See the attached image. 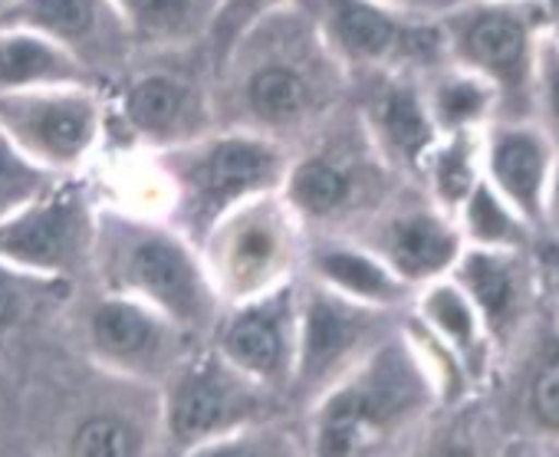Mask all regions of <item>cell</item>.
I'll use <instances>...</instances> for the list:
<instances>
[{
	"instance_id": "cell-8",
	"label": "cell",
	"mask_w": 559,
	"mask_h": 457,
	"mask_svg": "<svg viewBox=\"0 0 559 457\" xmlns=\"http://www.w3.org/2000/svg\"><path fill=\"white\" fill-rule=\"evenodd\" d=\"M96 234V207L83 184L60 178L40 197L0 220V261L21 270L70 280L90 267Z\"/></svg>"
},
{
	"instance_id": "cell-33",
	"label": "cell",
	"mask_w": 559,
	"mask_h": 457,
	"mask_svg": "<svg viewBox=\"0 0 559 457\" xmlns=\"http://www.w3.org/2000/svg\"><path fill=\"white\" fill-rule=\"evenodd\" d=\"M546 103H549V112L559 125V57H552L546 63Z\"/></svg>"
},
{
	"instance_id": "cell-37",
	"label": "cell",
	"mask_w": 559,
	"mask_h": 457,
	"mask_svg": "<svg viewBox=\"0 0 559 457\" xmlns=\"http://www.w3.org/2000/svg\"><path fill=\"white\" fill-rule=\"evenodd\" d=\"M552 17H556V27H559V0H552Z\"/></svg>"
},
{
	"instance_id": "cell-6",
	"label": "cell",
	"mask_w": 559,
	"mask_h": 457,
	"mask_svg": "<svg viewBox=\"0 0 559 457\" xmlns=\"http://www.w3.org/2000/svg\"><path fill=\"white\" fill-rule=\"evenodd\" d=\"M112 83L116 86L106 96V132H122L135 148H175L217 125L211 73L201 76L148 60L142 67L132 63Z\"/></svg>"
},
{
	"instance_id": "cell-17",
	"label": "cell",
	"mask_w": 559,
	"mask_h": 457,
	"mask_svg": "<svg viewBox=\"0 0 559 457\" xmlns=\"http://www.w3.org/2000/svg\"><path fill=\"white\" fill-rule=\"evenodd\" d=\"M135 57H178L207 47L221 0H112Z\"/></svg>"
},
{
	"instance_id": "cell-16",
	"label": "cell",
	"mask_w": 559,
	"mask_h": 457,
	"mask_svg": "<svg viewBox=\"0 0 559 457\" xmlns=\"http://www.w3.org/2000/svg\"><path fill=\"white\" fill-rule=\"evenodd\" d=\"M448 50L510 93H523L530 73V27L510 8H471L444 24Z\"/></svg>"
},
{
	"instance_id": "cell-35",
	"label": "cell",
	"mask_w": 559,
	"mask_h": 457,
	"mask_svg": "<svg viewBox=\"0 0 559 457\" xmlns=\"http://www.w3.org/2000/svg\"><path fill=\"white\" fill-rule=\"evenodd\" d=\"M14 4H17V0H0V21H4V17H8V11H11Z\"/></svg>"
},
{
	"instance_id": "cell-13",
	"label": "cell",
	"mask_w": 559,
	"mask_h": 457,
	"mask_svg": "<svg viewBox=\"0 0 559 457\" xmlns=\"http://www.w3.org/2000/svg\"><path fill=\"white\" fill-rule=\"evenodd\" d=\"M369 306L353 303L326 287L300 284V323H297V362L294 382L300 388H323L340 382L353 356L369 336Z\"/></svg>"
},
{
	"instance_id": "cell-21",
	"label": "cell",
	"mask_w": 559,
	"mask_h": 457,
	"mask_svg": "<svg viewBox=\"0 0 559 457\" xmlns=\"http://www.w3.org/2000/svg\"><path fill=\"white\" fill-rule=\"evenodd\" d=\"M490 165L497 184L526 211H539V188L546 175V148L536 135L530 132H497L493 148H490Z\"/></svg>"
},
{
	"instance_id": "cell-36",
	"label": "cell",
	"mask_w": 559,
	"mask_h": 457,
	"mask_svg": "<svg viewBox=\"0 0 559 457\" xmlns=\"http://www.w3.org/2000/svg\"><path fill=\"white\" fill-rule=\"evenodd\" d=\"M382 4H389V8H408V4H415V0H382Z\"/></svg>"
},
{
	"instance_id": "cell-10",
	"label": "cell",
	"mask_w": 559,
	"mask_h": 457,
	"mask_svg": "<svg viewBox=\"0 0 559 457\" xmlns=\"http://www.w3.org/2000/svg\"><path fill=\"white\" fill-rule=\"evenodd\" d=\"M263 392V385L240 375L214 349L188 356L165 378V428L178 447H198L247 428Z\"/></svg>"
},
{
	"instance_id": "cell-7",
	"label": "cell",
	"mask_w": 559,
	"mask_h": 457,
	"mask_svg": "<svg viewBox=\"0 0 559 457\" xmlns=\"http://www.w3.org/2000/svg\"><path fill=\"white\" fill-rule=\"evenodd\" d=\"M376 158L382 155L369 142L362 122L343 106L310 139L290 148L280 194L304 227L343 220L366 197Z\"/></svg>"
},
{
	"instance_id": "cell-18",
	"label": "cell",
	"mask_w": 559,
	"mask_h": 457,
	"mask_svg": "<svg viewBox=\"0 0 559 457\" xmlns=\"http://www.w3.org/2000/svg\"><path fill=\"white\" fill-rule=\"evenodd\" d=\"M304 261H310V274L320 287L362 303V306H392L405 293V280L392 274V267L356 244L323 241Z\"/></svg>"
},
{
	"instance_id": "cell-14",
	"label": "cell",
	"mask_w": 559,
	"mask_h": 457,
	"mask_svg": "<svg viewBox=\"0 0 559 457\" xmlns=\"http://www.w3.org/2000/svg\"><path fill=\"white\" fill-rule=\"evenodd\" d=\"M320 31L323 44L353 76L369 70H395L405 57L412 21L382 0H297Z\"/></svg>"
},
{
	"instance_id": "cell-23",
	"label": "cell",
	"mask_w": 559,
	"mask_h": 457,
	"mask_svg": "<svg viewBox=\"0 0 559 457\" xmlns=\"http://www.w3.org/2000/svg\"><path fill=\"white\" fill-rule=\"evenodd\" d=\"M461 280H464L471 300L484 310V316H487L493 326H500V323L510 316L513 300H516V284H513L510 267H507L500 257L471 254V257L464 261Z\"/></svg>"
},
{
	"instance_id": "cell-27",
	"label": "cell",
	"mask_w": 559,
	"mask_h": 457,
	"mask_svg": "<svg viewBox=\"0 0 559 457\" xmlns=\"http://www.w3.org/2000/svg\"><path fill=\"white\" fill-rule=\"evenodd\" d=\"M294 0H221V11H217V24H214V34L207 40V47L214 50L211 53V63L243 34L250 31L257 21L270 17L273 11L280 8H290Z\"/></svg>"
},
{
	"instance_id": "cell-28",
	"label": "cell",
	"mask_w": 559,
	"mask_h": 457,
	"mask_svg": "<svg viewBox=\"0 0 559 457\" xmlns=\"http://www.w3.org/2000/svg\"><path fill=\"white\" fill-rule=\"evenodd\" d=\"M425 316L451 342H457V346H471L474 342V316H471V306H467V300L454 287H435L425 297Z\"/></svg>"
},
{
	"instance_id": "cell-5",
	"label": "cell",
	"mask_w": 559,
	"mask_h": 457,
	"mask_svg": "<svg viewBox=\"0 0 559 457\" xmlns=\"http://www.w3.org/2000/svg\"><path fill=\"white\" fill-rule=\"evenodd\" d=\"M109 116L96 83L34 86L0 96V132L57 178L80 175L99 152Z\"/></svg>"
},
{
	"instance_id": "cell-1",
	"label": "cell",
	"mask_w": 559,
	"mask_h": 457,
	"mask_svg": "<svg viewBox=\"0 0 559 457\" xmlns=\"http://www.w3.org/2000/svg\"><path fill=\"white\" fill-rule=\"evenodd\" d=\"M349 73L297 4L243 31L211 63L217 125L266 135L287 148L346 106Z\"/></svg>"
},
{
	"instance_id": "cell-20",
	"label": "cell",
	"mask_w": 559,
	"mask_h": 457,
	"mask_svg": "<svg viewBox=\"0 0 559 457\" xmlns=\"http://www.w3.org/2000/svg\"><path fill=\"white\" fill-rule=\"evenodd\" d=\"M60 83H96V80L47 37L24 27H0V96L34 89V86H60Z\"/></svg>"
},
{
	"instance_id": "cell-15",
	"label": "cell",
	"mask_w": 559,
	"mask_h": 457,
	"mask_svg": "<svg viewBox=\"0 0 559 457\" xmlns=\"http://www.w3.org/2000/svg\"><path fill=\"white\" fill-rule=\"evenodd\" d=\"M359 76H366V86L353 112L376 152L402 165H415L418 158H425L435 142V122L425 103V89H418L408 76L395 70H369Z\"/></svg>"
},
{
	"instance_id": "cell-2",
	"label": "cell",
	"mask_w": 559,
	"mask_h": 457,
	"mask_svg": "<svg viewBox=\"0 0 559 457\" xmlns=\"http://www.w3.org/2000/svg\"><path fill=\"white\" fill-rule=\"evenodd\" d=\"M90 267L106 293L132 297L185 333L211 336L224 303L204 270L201 251L171 227L132 211H96Z\"/></svg>"
},
{
	"instance_id": "cell-32",
	"label": "cell",
	"mask_w": 559,
	"mask_h": 457,
	"mask_svg": "<svg viewBox=\"0 0 559 457\" xmlns=\"http://www.w3.org/2000/svg\"><path fill=\"white\" fill-rule=\"evenodd\" d=\"M533 405H536V414H539L546 424H556V428H559V362L549 365V369L536 378Z\"/></svg>"
},
{
	"instance_id": "cell-24",
	"label": "cell",
	"mask_w": 559,
	"mask_h": 457,
	"mask_svg": "<svg viewBox=\"0 0 559 457\" xmlns=\"http://www.w3.org/2000/svg\"><path fill=\"white\" fill-rule=\"evenodd\" d=\"M60 178L34 165L4 132H0V220L40 197Z\"/></svg>"
},
{
	"instance_id": "cell-4",
	"label": "cell",
	"mask_w": 559,
	"mask_h": 457,
	"mask_svg": "<svg viewBox=\"0 0 559 457\" xmlns=\"http://www.w3.org/2000/svg\"><path fill=\"white\" fill-rule=\"evenodd\" d=\"M307 227L280 191L257 194L224 214L201 241L204 270L224 306L297 280Z\"/></svg>"
},
{
	"instance_id": "cell-29",
	"label": "cell",
	"mask_w": 559,
	"mask_h": 457,
	"mask_svg": "<svg viewBox=\"0 0 559 457\" xmlns=\"http://www.w3.org/2000/svg\"><path fill=\"white\" fill-rule=\"evenodd\" d=\"M467 224H471V234L484 244H503L516 238V224L484 184L471 188L467 194Z\"/></svg>"
},
{
	"instance_id": "cell-9",
	"label": "cell",
	"mask_w": 559,
	"mask_h": 457,
	"mask_svg": "<svg viewBox=\"0 0 559 457\" xmlns=\"http://www.w3.org/2000/svg\"><path fill=\"white\" fill-rule=\"evenodd\" d=\"M300 323V280L224 306L211 349L266 392L294 382Z\"/></svg>"
},
{
	"instance_id": "cell-25",
	"label": "cell",
	"mask_w": 559,
	"mask_h": 457,
	"mask_svg": "<svg viewBox=\"0 0 559 457\" xmlns=\"http://www.w3.org/2000/svg\"><path fill=\"white\" fill-rule=\"evenodd\" d=\"M487 86L474 76H441L428 93H425V103H428V112H431V122L435 129H464L471 125L477 116H484L487 109Z\"/></svg>"
},
{
	"instance_id": "cell-30",
	"label": "cell",
	"mask_w": 559,
	"mask_h": 457,
	"mask_svg": "<svg viewBox=\"0 0 559 457\" xmlns=\"http://www.w3.org/2000/svg\"><path fill=\"white\" fill-rule=\"evenodd\" d=\"M185 457H294V454L287 450V444H280L270 434H250L247 428H237L230 434L188 447Z\"/></svg>"
},
{
	"instance_id": "cell-22",
	"label": "cell",
	"mask_w": 559,
	"mask_h": 457,
	"mask_svg": "<svg viewBox=\"0 0 559 457\" xmlns=\"http://www.w3.org/2000/svg\"><path fill=\"white\" fill-rule=\"evenodd\" d=\"M70 280L40 277L0 261V342L14 339L27 323H34L50 303L63 300Z\"/></svg>"
},
{
	"instance_id": "cell-12",
	"label": "cell",
	"mask_w": 559,
	"mask_h": 457,
	"mask_svg": "<svg viewBox=\"0 0 559 457\" xmlns=\"http://www.w3.org/2000/svg\"><path fill=\"white\" fill-rule=\"evenodd\" d=\"M0 27H24L47 37L99 86L135 63L132 40L112 0H17Z\"/></svg>"
},
{
	"instance_id": "cell-11",
	"label": "cell",
	"mask_w": 559,
	"mask_h": 457,
	"mask_svg": "<svg viewBox=\"0 0 559 457\" xmlns=\"http://www.w3.org/2000/svg\"><path fill=\"white\" fill-rule=\"evenodd\" d=\"M86 339L93 359L106 372L139 382H165L191 356L188 342L194 336L175 326L158 310L132 297L103 290V297L90 310Z\"/></svg>"
},
{
	"instance_id": "cell-26",
	"label": "cell",
	"mask_w": 559,
	"mask_h": 457,
	"mask_svg": "<svg viewBox=\"0 0 559 457\" xmlns=\"http://www.w3.org/2000/svg\"><path fill=\"white\" fill-rule=\"evenodd\" d=\"M135 447L139 441L126 418L93 414L76 428L70 441V457H135Z\"/></svg>"
},
{
	"instance_id": "cell-38",
	"label": "cell",
	"mask_w": 559,
	"mask_h": 457,
	"mask_svg": "<svg viewBox=\"0 0 559 457\" xmlns=\"http://www.w3.org/2000/svg\"><path fill=\"white\" fill-rule=\"evenodd\" d=\"M556 214H559V178H556Z\"/></svg>"
},
{
	"instance_id": "cell-3",
	"label": "cell",
	"mask_w": 559,
	"mask_h": 457,
	"mask_svg": "<svg viewBox=\"0 0 559 457\" xmlns=\"http://www.w3.org/2000/svg\"><path fill=\"white\" fill-rule=\"evenodd\" d=\"M152 161L168 188V224L201 248L211 227L237 204L280 191L290 148L257 132L214 125L185 145L152 152Z\"/></svg>"
},
{
	"instance_id": "cell-19",
	"label": "cell",
	"mask_w": 559,
	"mask_h": 457,
	"mask_svg": "<svg viewBox=\"0 0 559 457\" xmlns=\"http://www.w3.org/2000/svg\"><path fill=\"white\" fill-rule=\"evenodd\" d=\"M395 277L408 280H428L441 274L454 254H457V238L428 211H405L395 214L382 224L376 251Z\"/></svg>"
},
{
	"instance_id": "cell-31",
	"label": "cell",
	"mask_w": 559,
	"mask_h": 457,
	"mask_svg": "<svg viewBox=\"0 0 559 457\" xmlns=\"http://www.w3.org/2000/svg\"><path fill=\"white\" fill-rule=\"evenodd\" d=\"M431 178L435 188L444 201H464L471 194V158H467V145L464 139L448 142L444 148H438L435 161H431Z\"/></svg>"
},
{
	"instance_id": "cell-34",
	"label": "cell",
	"mask_w": 559,
	"mask_h": 457,
	"mask_svg": "<svg viewBox=\"0 0 559 457\" xmlns=\"http://www.w3.org/2000/svg\"><path fill=\"white\" fill-rule=\"evenodd\" d=\"M441 457H474V450H471V447H464V444H454V447H444V450H441Z\"/></svg>"
}]
</instances>
